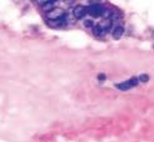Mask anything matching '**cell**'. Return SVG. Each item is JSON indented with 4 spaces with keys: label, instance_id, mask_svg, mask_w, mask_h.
<instances>
[{
    "label": "cell",
    "instance_id": "1",
    "mask_svg": "<svg viewBox=\"0 0 154 142\" xmlns=\"http://www.w3.org/2000/svg\"><path fill=\"white\" fill-rule=\"evenodd\" d=\"M103 10H104V8L100 5V4H95V5H89L87 8V11L88 14L90 15V17H93V18H98V17H102V14H103Z\"/></svg>",
    "mask_w": 154,
    "mask_h": 142
},
{
    "label": "cell",
    "instance_id": "2",
    "mask_svg": "<svg viewBox=\"0 0 154 142\" xmlns=\"http://www.w3.org/2000/svg\"><path fill=\"white\" fill-rule=\"evenodd\" d=\"M65 14L66 13L63 9H60V8H55V9H53V10L47 13V19L48 20H58L60 18H63Z\"/></svg>",
    "mask_w": 154,
    "mask_h": 142
},
{
    "label": "cell",
    "instance_id": "3",
    "mask_svg": "<svg viewBox=\"0 0 154 142\" xmlns=\"http://www.w3.org/2000/svg\"><path fill=\"white\" fill-rule=\"evenodd\" d=\"M72 13H73V17H74L75 19H82V18H84V17H85V15L88 14L87 8L83 6V5H76L74 9L72 10Z\"/></svg>",
    "mask_w": 154,
    "mask_h": 142
},
{
    "label": "cell",
    "instance_id": "4",
    "mask_svg": "<svg viewBox=\"0 0 154 142\" xmlns=\"http://www.w3.org/2000/svg\"><path fill=\"white\" fill-rule=\"evenodd\" d=\"M98 27L100 28L104 33H108L112 28V19H103L100 23L98 24Z\"/></svg>",
    "mask_w": 154,
    "mask_h": 142
},
{
    "label": "cell",
    "instance_id": "5",
    "mask_svg": "<svg viewBox=\"0 0 154 142\" xmlns=\"http://www.w3.org/2000/svg\"><path fill=\"white\" fill-rule=\"evenodd\" d=\"M55 8H57V0H49L48 3H45L44 5H42V9L45 13H48V11H50L53 9H55Z\"/></svg>",
    "mask_w": 154,
    "mask_h": 142
},
{
    "label": "cell",
    "instance_id": "6",
    "mask_svg": "<svg viewBox=\"0 0 154 142\" xmlns=\"http://www.w3.org/2000/svg\"><path fill=\"white\" fill-rule=\"evenodd\" d=\"M123 34H124V28H123L122 25H118V27H115L114 30H113V38L114 39H120L123 37Z\"/></svg>",
    "mask_w": 154,
    "mask_h": 142
},
{
    "label": "cell",
    "instance_id": "7",
    "mask_svg": "<svg viewBox=\"0 0 154 142\" xmlns=\"http://www.w3.org/2000/svg\"><path fill=\"white\" fill-rule=\"evenodd\" d=\"M115 87H117L118 89H120V91H128V89H130V88H133V87H132V84L129 83V81H125V82H120V83H117V84H115Z\"/></svg>",
    "mask_w": 154,
    "mask_h": 142
},
{
    "label": "cell",
    "instance_id": "8",
    "mask_svg": "<svg viewBox=\"0 0 154 142\" xmlns=\"http://www.w3.org/2000/svg\"><path fill=\"white\" fill-rule=\"evenodd\" d=\"M102 17H103L104 19H112V17H113V10H110V9H104Z\"/></svg>",
    "mask_w": 154,
    "mask_h": 142
},
{
    "label": "cell",
    "instance_id": "9",
    "mask_svg": "<svg viewBox=\"0 0 154 142\" xmlns=\"http://www.w3.org/2000/svg\"><path fill=\"white\" fill-rule=\"evenodd\" d=\"M138 79H139L140 83H147V82H149V76L148 74H140L138 77Z\"/></svg>",
    "mask_w": 154,
    "mask_h": 142
},
{
    "label": "cell",
    "instance_id": "10",
    "mask_svg": "<svg viewBox=\"0 0 154 142\" xmlns=\"http://www.w3.org/2000/svg\"><path fill=\"white\" fill-rule=\"evenodd\" d=\"M129 83L132 84V87H137L140 82H139V79H138V77H132V78L129 79Z\"/></svg>",
    "mask_w": 154,
    "mask_h": 142
},
{
    "label": "cell",
    "instance_id": "11",
    "mask_svg": "<svg viewBox=\"0 0 154 142\" xmlns=\"http://www.w3.org/2000/svg\"><path fill=\"white\" fill-rule=\"evenodd\" d=\"M84 25H85L87 28H93L94 27V21H91L90 19H85L84 20Z\"/></svg>",
    "mask_w": 154,
    "mask_h": 142
},
{
    "label": "cell",
    "instance_id": "12",
    "mask_svg": "<svg viewBox=\"0 0 154 142\" xmlns=\"http://www.w3.org/2000/svg\"><path fill=\"white\" fill-rule=\"evenodd\" d=\"M97 78H98V81H99V82H104V81L106 79V76H105L104 73H99V74L97 76Z\"/></svg>",
    "mask_w": 154,
    "mask_h": 142
},
{
    "label": "cell",
    "instance_id": "13",
    "mask_svg": "<svg viewBox=\"0 0 154 142\" xmlns=\"http://www.w3.org/2000/svg\"><path fill=\"white\" fill-rule=\"evenodd\" d=\"M48 2H49V0H36V3L40 4V5H44L45 3H48Z\"/></svg>",
    "mask_w": 154,
    "mask_h": 142
},
{
    "label": "cell",
    "instance_id": "14",
    "mask_svg": "<svg viewBox=\"0 0 154 142\" xmlns=\"http://www.w3.org/2000/svg\"><path fill=\"white\" fill-rule=\"evenodd\" d=\"M89 2H90V5H95V4H99L100 0H89Z\"/></svg>",
    "mask_w": 154,
    "mask_h": 142
},
{
    "label": "cell",
    "instance_id": "15",
    "mask_svg": "<svg viewBox=\"0 0 154 142\" xmlns=\"http://www.w3.org/2000/svg\"><path fill=\"white\" fill-rule=\"evenodd\" d=\"M75 2V0H64V3L65 4H68V5H70V4H73Z\"/></svg>",
    "mask_w": 154,
    "mask_h": 142
},
{
    "label": "cell",
    "instance_id": "16",
    "mask_svg": "<svg viewBox=\"0 0 154 142\" xmlns=\"http://www.w3.org/2000/svg\"><path fill=\"white\" fill-rule=\"evenodd\" d=\"M153 48H154V47H153Z\"/></svg>",
    "mask_w": 154,
    "mask_h": 142
}]
</instances>
